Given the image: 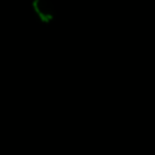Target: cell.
Segmentation results:
<instances>
[{
    "label": "cell",
    "instance_id": "cell-1",
    "mask_svg": "<svg viewBox=\"0 0 155 155\" xmlns=\"http://www.w3.org/2000/svg\"><path fill=\"white\" fill-rule=\"evenodd\" d=\"M33 8L41 22L48 23L53 19L54 16V7L50 0H34Z\"/></svg>",
    "mask_w": 155,
    "mask_h": 155
}]
</instances>
